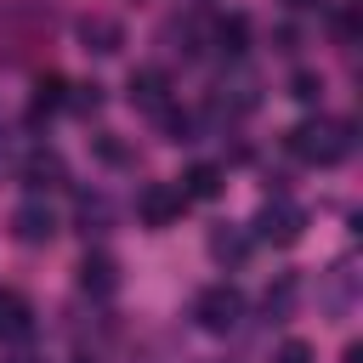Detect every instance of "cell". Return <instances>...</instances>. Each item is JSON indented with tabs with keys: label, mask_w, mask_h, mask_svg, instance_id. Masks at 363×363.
<instances>
[{
	"label": "cell",
	"mask_w": 363,
	"mask_h": 363,
	"mask_svg": "<svg viewBox=\"0 0 363 363\" xmlns=\"http://www.w3.org/2000/svg\"><path fill=\"white\" fill-rule=\"evenodd\" d=\"M210 255H216L221 267H238V261L250 255V233L233 227V221H216V227H210Z\"/></svg>",
	"instance_id": "ba28073f"
},
{
	"label": "cell",
	"mask_w": 363,
	"mask_h": 363,
	"mask_svg": "<svg viewBox=\"0 0 363 363\" xmlns=\"http://www.w3.org/2000/svg\"><path fill=\"white\" fill-rule=\"evenodd\" d=\"M216 45H221V57H244V17H221L216 23Z\"/></svg>",
	"instance_id": "9a60e30c"
},
{
	"label": "cell",
	"mask_w": 363,
	"mask_h": 363,
	"mask_svg": "<svg viewBox=\"0 0 363 363\" xmlns=\"http://www.w3.org/2000/svg\"><path fill=\"white\" fill-rule=\"evenodd\" d=\"M68 108H74V113H91V108H102V85H74Z\"/></svg>",
	"instance_id": "2e32d148"
},
{
	"label": "cell",
	"mask_w": 363,
	"mask_h": 363,
	"mask_svg": "<svg viewBox=\"0 0 363 363\" xmlns=\"http://www.w3.org/2000/svg\"><path fill=\"white\" fill-rule=\"evenodd\" d=\"M176 193H182V199H216V193H221V164H193Z\"/></svg>",
	"instance_id": "4fadbf2b"
},
{
	"label": "cell",
	"mask_w": 363,
	"mask_h": 363,
	"mask_svg": "<svg viewBox=\"0 0 363 363\" xmlns=\"http://www.w3.org/2000/svg\"><path fill=\"white\" fill-rule=\"evenodd\" d=\"M79 40H85V51H96V57H113V51L125 45V28H119L113 17H85V23H79Z\"/></svg>",
	"instance_id": "9c48e42d"
},
{
	"label": "cell",
	"mask_w": 363,
	"mask_h": 363,
	"mask_svg": "<svg viewBox=\"0 0 363 363\" xmlns=\"http://www.w3.org/2000/svg\"><path fill=\"white\" fill-rule=\"evenodd\" d=\"M272 363H312V346H306V340H284V346L272 352Z\"/></svg>",
	"instance_id": "e0dca14e"
},
{
	"label": "cell",
	"mask_w": 363,
	"mask_h": 363,
	"mask_svg": "<svg viewBox=\"0 0 363 363\" xmlns=\"http://www.w3.org/2000/svg\"><path fill=\"white\" fill-rule=\"evenodd\" d=\"M79 289H85V295H96V301H108V295L119 289V267H113V255L85 250V261H79Z\"/></svg>",
	"instance_id": "52a82bcc"
},
{
	"label": "cell",
	"mask_w": 363,
	"mask_h": 363,
	"mask_svg": "<svg viewBox=\"0 0 363 363\" xmlns=\"http://www.w3.org/2000/svg\"><path fill=\"white\" fill-rule=\"evenodd\" d=\"M28 335H34V306H28V295L0 289V340L17 346V340H28Z\"/></svg>",
	"instance_id": "8992f818"
},
{
	"label": "cell",
	"mask_w": 363,
	"mask_h": 363,
	"mask_svg": "<svg viewBox=\"0 0 363 363\" xmlns=\"http://www.w3.org/2000/svg\"><path fill=\"white\" fill-rule=\"evenodd\" d=\"M193 318H199V329H204V335H233V329H238V318H244V295H238L233 284H210V289H199Z\"/></svg>",
	"instance_id": "7a4b0ae2"
},
{
	"label": "cell",
	"mask_w": 363,
	"mask_h": 363,
	"mask_svg": "<svg viewBox=\"0 0 363 363\" xmlns=\"http://www.w3.org/2000/svg\"><path fill=\"white\" fill-rule=\"evenodd\" d=\"M318 91H323L318 74H295V96H301V102H318Z\"/></svg>",
	"instance_id": "d6986e66"
},
{
	"label": "cell",
	"mask_w": 363,
	"mask_h": 363,
	"mask_svg": "<svg viewBox=\"0 0 363 363\" xmlns=\"http://www.w3.org/2000/svg\"><path fill=\"white\" fill-rule=\"evenodd\" d=\"M62 102H68V79H62V74H45V79L34 85V102H28V125H40L45 113H57Z\"/></svg>",
	"instance_id": "7c38bea8"
},
{
	"label": "cell",
	"mask_w": 363,
	"mask_h": 363,
	"mask_svg": "<svg viewBox=\"0 0 363 363\" xmlns=\"http://www.w3.org/2000/svg\"><path fill=\"white\" fill-rule=\"evenodd\" d=\"M295 289H301V284H295V272H284V278L267 289V301H261V306H267V318H272V323H278V318H289V306H295Z\"/></svg>",
	"instance_id": "5bb4252c"
},
{
	"label": "cell",
	"mask_w": 363,
	"mask_h": 363,
	"mask_svg": "<svg viewBox=\"0 0 363 363\" xmlns=\"http://www.w3.org/2000/svg\"><path fill=\"white\" fill-rule=\"evenodd\" d=\"M284 6H289V11H312L318 0H284Z\"/></svg>",
	"instance_id": "44dd1931"
},
{
	"label": "cell",
	"mask_w": 363,
	"mask_h": 363,
	"mask_svg": "<svg viewBox=\"0 0 363 363\" xmlns=\"http://www.w3.org/2000/svg\"><path fill=\"white\" fill-rule=\"evenodd\" d=\"M284 142H289V153H295L301 164H340V159L352 153V142H357V136H352V125H346V119L318 113V119H301Z\"/></svg>",
	"instance_id": "6da1fadb"
},
{
	"label": "cell",
	"mask_w": 363,
	"mask_h": 363,
	"mask_svg": "<svg viewBox=\"0 0 363 363\" xmlns=\"http://www.w3.org/2000/svg\"><path fill=\"white\" fill-rule=\"evenodd\" d=\"M96 153H102L108 164H130V147H125V142H113V136H96Z\"/></svg>",
	"instance_id": "ac0fdd59"
},
{
	"label": "cell",
	"mask_w": 363,
	"mask_h": 363,
	"mask_svg": "<svg viewBox=\"0 0 363 363\" xmlns=\"http://www.w3.org/2000/svg\"><path fill=\"white\" fill-rule=\"evenodd\" d=\"M301 227H306V216H301L295 204H284V199H278V204H267V210L255 216V233H261L267 244H295V238H301Z\"/></svg>",
	"instance_id": "5b68a950"
},
{
	"label": "cell",
	"mask_w": 363,
	"mask_h": 363,
	"mask_svg": "<svg viewBox=\"0 0 363 363\" xmlns=\"http://www.w3.org/2000/svg\"><path fill=\"white\" fill-rule=\"evenodd\" d=\"M130 108H142V113H164V108H170V96H164V74H153V68L130 74Z\"/></svg>",
	"instance_id": "30bf717a"
},
{
	"label": "cell",
	"mask_w": 363,
	"mask_h": 363,
	"mask_svg": "<svg viewBox=\"0 0 363 363\" xmlns=\"http://www.w3.org/2000/svg\"><path fill=\"white\" fill-rule=\"evenodd\" d=\"M74 363H96V357H74Z\"/></svg>",
	"instance_id": "7402d4cb"
},
{
	"label": "cell",
	"mask_w": 363,
	"mask_h": 363,
	"mask_svg": "<svg viewBox=\"0 0 363 363\" xmlns=\"http://www.w3.org/2000/svg\"><path fill=\"white\" fill-rule=\"evenodd\" d=\"M62 159L51 153V147H40V153H28V164H23V182L34 187V193H51V187H62Z\"/></svg>",
	"instance_id": "8fae6325"
},
{
	"label": "cell",
	"mask_w": 363,
	"mask_h": 363,
	"mask_svg": "<svg viewBox=\"0 0 363 363\" xmlns=\"http://www.w3.org/2000/svg\"><path fill=\"white\" fill-rule=\"evenodd\" d=\"M0 363H40V357H34V352H6Z\"/></svg>",
	"instance_id": "ffe728a7"
},
{
	"label": "cell",
	"mask_w": 363,
	"mask_h": 363,
	"mask_svg": "<svg viewBox=\"0 0 363 363\" xmlns=\"http://www.w3.org/2000/svg\"><path fill=\"white\" fill-rule=\"evenodd\" d=\"M11 238H17V244H51V238H57V216H51L40 199H28V204L11 210Z\"/></svg>",
	"instance_id": "3957f363"
},
{
	"label": "cell",
	"mask_w": 363,
	"mask_h": 363,
	"mask_svg": "<svg viewBox=\"0 0 363 363\" xmlns=\"http://www.w3.org/2000/svg\"><path fill=\"white\" fill-rule=\"evenodd\" d=\"M182 204H187V199H182L170 182H147V187H142V199H136V210H142V221H147V227H170V221L182 216Z\"/></svg>",
	"instance_id": "277c9868"
}]
</instances>
